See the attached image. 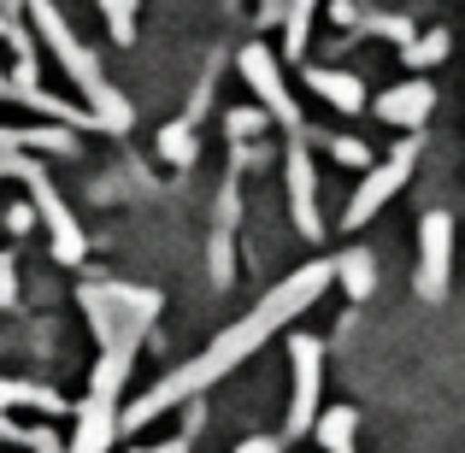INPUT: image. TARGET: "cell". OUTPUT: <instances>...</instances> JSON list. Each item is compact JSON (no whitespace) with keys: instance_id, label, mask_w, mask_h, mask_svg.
Listing matches in <instances>:
<instances>
[{"instance_id":"3","label":"cell","mask_w":465,"mask_h":453,"mask_svg":"<svg viewBox=\"0 0 465 453\" xmlns=\"http://www.w3.org/2000/svg\"><path fill=\"white\" fill-rule=\"evenodd\" d=\"M412 165H419V136H407L395 153L383 159V165H365V182L353 189V201H348V212H341V224H348V230H360L365 218H377V212H383V206L395 201L401 189H407Z\"/></svg>"},{"instance_id":"10","label":"cell","mask_w":465,"mask_h":453,"mask_svg":"<svg viewBox=\"0 0 465 453\" xmlns=\"http://www.w3.org/2000/svg\"><path fill=\"white\" fill-rule=\"evenodd\" d=\"M430 106H436V89L424 77L395 83L389 94H377V118H383V124H395V130H419L424 118H430Z\"/></svg>"},{"instance_id":"11","label":"cell","mask_w":465,"mask_h":453,"mask_svg":"<svg viewBox=\"0 0 465 453\" xmlns=\"http://www.w3.org/2000/svg\"><path fill=\"white\" fill-rule=\"evenodd\" d=\"M307 89L318 101H330L336 113H365V83L353 71H336V65H307Z\"/></svg>"},{"instance_id":"16","label":"cell","mask_w":465,"mask_h":453,"mask_svg":"<svg viewBox=\"0 0 465 453\" xmlns=\"http://www.w3.org/2000/svg\"><path fill=\"white\" fill-rule=\"evenodd\" d=\"M448 47H454V42H448V30H424V35H412V42L401 47V59H407L412 71H424V65H442Z\"/></svg>"},{"instance_id":"18","label":"cell","mask_w":465,"mask_h":453,"mask_svg":"<svg viewBox=\"0 0 465 453\" xmlns=\"http://www.w3.org/2000/svg\"><path fill=\"white\" fill-rule=\"evenodd\" d=\"M101 12H106V30H113L118 47L136 42V0H101Z\"/></svg>"},{"instance_id":"20","label":"cell","mask_w":465,"mask_h":453,"mask_svg":"<svg viewBox=\"0 0 465 453\" xmlns=\"http://www.w3.org/2000/svg\"><path fill=\"white\" fill-rule=\"evenodd\" d=\"M0 442H18V448H35V453H59V442L47 430H18L6 412H0Z\"/></svg>"},{"instance_id":"23","label":"cell","mask_w":465,"mask_h":453,"mask_svg":"<svg viewBox=\"0 0 465 453\" xmlns=\"http://www.w3.org/2000/svg\"><path fill=\"white\" fill-rule=\"evenodd\" d=\"M236 453H283V442H272V436H248Z\"/></svg>"},{"instance_id":"7","label":"cell","mask_w":465,"mask_h":453,"mask_svg":"<svg viewBox=\"0 0 465 453\" xmlns=\"http://www.w3.org/2000/svg\"><path fill=\"white\" fill-rule=\"evenodd\" d=\"M295 359V407H289V436H307L318 419V389H324V341L318 336H289Z\"/></svg>"},{"instance_id":"21","label":"cell","mask_w":465,"mask_h":453,"mask_svg":"<svg viewBox=\"0 0 465 453\" xmlns=\"http://www.w3.org/2000/svg\"><path fill=\"white\" fill-rule=\"evenodd\" d=\"M265 124H272V113H265V106H260V113H224V130H230V142H236V148H242V142H253Z\"/></svg>"},{"instance_id":"25","label":"cell","mask_w":465,"mask_h":453,"mask_svg":"<svg viewBox=\"0 0 465 453\" xmlns=\"http://www.w3.org/2000/svg\"><path fill=\"white\" fill-rule=\"evenodd\" d=\"M283 12H289L283 0H265V6H260V24H283Z\"/></svg>"},{"instance_id":"1","label":"cell","mask_w":465,"mask_h":453,"mask_svg":"<svg viewBox=\"0 0 465 453\" xmlns=\"http://www.w3.org/2000/svg\"><path fill=\"white\" fill-rule=\"evenodd\" d=\"M330 283H336V265H330V260L301 265V271L289 277V283H277L272 295L253 306V312L242 318V324H230V330H224V336H218L206 353H194L189 365H177L171 377H159L148 395H136V400H130V412H118V430H142V424H153L159 412H171L177 400H194L201 389H213L218 377H224V371H236V365L248 359V353L260 348V341L272 336V330H283L295 312H307V306H312L318 295H324Z\"/></svg>"},{"instance_id":"8","label":"cell","mask_w":465,"mask_h":453,"mask_svg":"<svg viewBox=\"0 0 465 453\" xmlns=\"http://www.w3.org/2000/svg\"><path fill=\"white\" fill-rule=\"evenodd\" d=\"M289 206H295V230L307 241L324 236V218H318V171H312V153H307V142H295L289 148Z\"/></svg>"},{"instance_id":"4","label":"cell","mask_w":465,"mask_h":453,"mask_svg":"<svg viewBox=\"0 0 465 453\" xmlns=\"http://www.w3.org/2000/svg\"><path fill=\"white\" fill-rule=\"evenodd\" d=\"M242 77H248V89L260 94L265 113H272L283 130H295V136H301V106H295V94H289V83H283V65L272 59V47H265V42L242 47Z\"/></svg>"},{"instance_id":"6","label":"cell","mask_w":465,"mask_h":453,"mask_svg":"<svg viewBox=\"0 0 465 453\" xmlns=\"http://www.w3.org/2000/svg\"><path fill=\"white\" fill-rule=\"evenodd\" d=\"M24 182H30V201H35V212H42L47 236H54V260H59V265H77L89 241H83V230H77V218H71V206L54 194V182H47V171H42V165L24 171Z\"/></svg>"},{"instance_id":"22","label":"cell","mask_w":465,"mask_h":453,"mask_svg":"<svg viewBox=\"0 0 465 453\" xmlns=\"http://www.w3.org/2000/svg\"><path fill=\"white\" fill-rule=\"evenodd\" d=\"M360 30H365V35H389V42H401V47L412 42V24H407V18H389V12H371Z\"/></svg>"},{"instance_id":"17","label":"cell","mask_w":465,"mask_h":453,"mask_svg":"<svg viewBox=\"0 0 465 453\" xmlns=\"http://www.w3.org/2000/svg\"><path fill=\"white\" fill-rule=\"evenodd\" d=\"M312 12H318V0H289V12H283V54H307V30H312Z\"/></svg>"},{"instance_id":"26","label":"cell","mask_w":465,"mask_h":453,"mask_svg":"<svg viewBox=\"0 0 465 453\" xmlns=\"http://www.w3.org/2000/svg\"><path fill=\"white\" fill-rule=\"evenodd\" d=\"M136 453H189V442L177 436V442H165V448H136Z\"/></svg>"},{"instance_id":"19","label":"cell","mask_w":465,"mask_h":453,"mask_svg":"<svg viewBox=\"0 0 465 453\" xmlns=\"http://www.w3.org/2000/svg\"><path fill=\"white\" fill-rule=\"evenodd\" d=\"M324 148L341 159V165H353V171H365V165H377V153H371V142H360V136H324Z\"/></svg>"},{"instance_id":"9","label":"cell","mask_w":465,"mask_h":453,"mask_svg":"<svg viewBox=\"0 0 465 453\" xmlns=\"http://www.w3.org/2000/svg\"><path fill=\"white\" fill-rule=\"evenodd\" d=\"M113 436H118V400L89 389L83 407H77V436H71L65 453H106V448H113Z\"/></svg>"},{"instance_id":"14","label":"cell","mask_w":465,"mask_h":453,"mask_svg":"<svg viewBox=\"0 0 465 453\" xmlns=\"http://www.w3.org/2000/svg\"><path fill=\"white\" fill-rule=\"evenodd\" d=\"M194 153H201L194 124H189V118H171V124L159 130V159H171V165H194Z\"/></svg>"},{"instance_id":"24","label":"cell","mask_w":465,"mask_h":453,"mask_svg":"<svg viewBox=\"0 0 465 453\" xmlns=\"http://www.w3.org/2000/svg\"><path fill=\"white\" fill-rule=\"evenodd\" d=\"M6 224H12V230H18V236H24V230L35 224V212H30V206H12V212H6Z\"/></svg>"},{"instance_id":"15","label":"cell","mask_w":465,"mask_h":453,"mask_svg":"<svg viewBox=\"0 0 465 453\" xmlns=\"http://www.w3.org/2000/svg\"><path fill=\"white\" fill-rule=\"evenodd\" d=\"M6 407H35V412H65V400L54 389H35V383H0V412Z\"/></svg>"},{"instance_id":"5","label":"cell","mask_w":465,"mask_h":453,"mask_svg":"<svg viewBox=\"0 0 465 453\" xmlns=\"http://www.w3.org/2000/svg\"><path fill=\"white\" fill-rule=\"evenodd\" d=\"M448 271H454V218L424 212V224H419V300H442Z\"/></svg>"},{"instance_id":"12","label":"cell","mask_w":465,"mask_h":453,"mask_svg":"<svg viewBox=\"0 0 465 453\" xmlns=\"http://www.w3.org/2000/svg\"><path fill=\"white\" fill-rule=\"evenodd\" d=\"M353 430H360V412H353V407H330V412L312 419L307 436H318L324 453H353Z\"/></svg>"},{"instance_id":"13","label":"cell","mask_w":465,"mask_h":453,"mask_svg":"<svg viewBox=\"0 0 465 453\" xmlns=\"http://www.w3.org/2000/svg\"><path fill=\"white\" fill-rule=\"evenodd\" d=\"M330 265H336V283H341V295H348V300H365L377 289V260L365 248H348L341 260H330Z\"/></svg>"},{"instance_id":"2","label":"cell","mask_w":465,"mask_h":453,"mask_svg":"<svg viewBox=\"0 0 465 453\" xmlns=\"http://www.w3.org/2000/svg\"><path fill=\"white\" fill-rule=\"evenodd\" d=\"M24 6H30V18H35V30H42V42L59 54V65L71 71V83H77V89L89 94L94 118H101L106 130H124V124H130V106H124V94H118L113 83L101 77V59H94L89 47L77 42V35H71V24L59 18V6H54V0H24Z\"/></svg>"},{"instance_id":"27","label":"cell","mask_w":465,"mask_h":453,"mask_svg":"<svg viewBox=\"0 0 465 453\" xmlns=\"http://www.w3.org/2000/svg\"><path fill=\"white\" fill-rule=\"evenodd\" d=\"M0 101H18V83H12L6 71H0Z\"/></svg>"}]
</instances>
